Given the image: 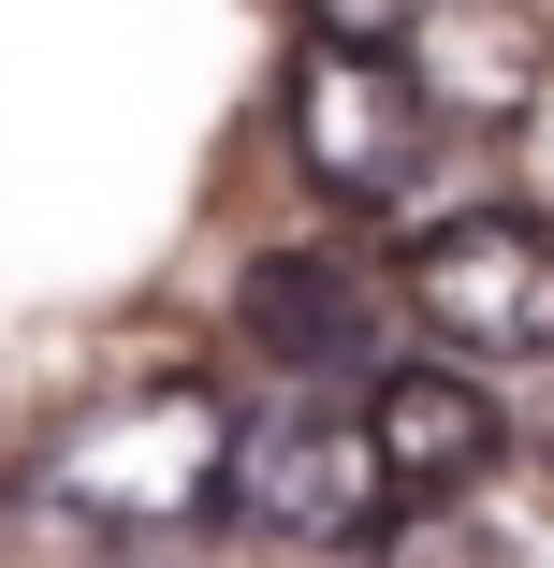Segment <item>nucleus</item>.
<instances>
[{
	"label": "nucleus",
	"mask_w": 554,
	"mask_h": 568,
	"mask_svg": "<svg viewBox=\"0 0 554 568\" xmlns=\"http://www.w3.org/2000/svg\"><path fill=\"white\" fill-rule=\"evenodd\" d=\"M219 510H234L249 539H365L394 496H380V452H365V408H263L234 423V467H219Z\"/></svg>",
	"instance_id": "obj_3"
},
{
	"label": "nucleus",
	"mask_w": 554,
	"mask_h": 568,
	"mask_svg": "<svg viewBox=\"0 0 554 568\" xmlns=\"http://www.w3.org/2000/svg\"><path fill=\"white\" fill-rule=\"evenodd\" d=\"M249 351L263 365H292V379H351L365 351H380V292L351 277V263H321V248H278V263H249Z\"/></svg>",
	"instance_id": "obj_6"
},
{
	"label": "nucleus",
	"mask_w": 554,
	"mask_h": 568,
	"mask_svg": "<svg viewBox=\"0 0 554 568\" xmlns=\"http://www.w3.org/2000/svg\"><path fill=\"white\" fill-rule=\"evenodd\" d=\"M219 467H234V423H219L204 394H147V408H102L44 481H59L73 510H102L118 539H161V525L219 510Z\"/></svg>",
	"instance_id": "obj_4"
},
{
	"label": "nucleus",
	"mask_w": 554,
	"mask_h": 568,
	"mask_svg": "<svg viewBox=\"0 0 554 568\" xmlns=\"http://www.w3.org/2000/svg\"><path fill=\"white\" fill-rule=\"evenodd\" d=\"M394 306L467 365H554V219L540 204H467L437 234H409Z\"/></svg>",
	"instance_id": "obj_1"
},
{
	"label": "nucleus",
	"mask_w": 554,
	"mask_h": 568,
	"mask_svg": "<svg viewBox=\"0 0 554 568\" xmlns=\"http://www.w3.org/2000/svg\"><path fill=\"white\" fill-rule=\"evenodd\" d=\"M365 452H380V496H394V510L482 496L496 452H511V408L482 394L467 351H423V365H380V379H365Z\"/></svg>",
	"instance_id": "obj_5"
},
{
	"label": "nucleus",
	"mask_w": 554,
	"mask_h": 568,
	"mask_svg": "<svg viewBox=\"0 0 554 568\" xmlns=\"http://www.w3.org/2000/svg\"><path fill=\"white\" fill-rule=\"evenodd\" d=\"M380 568H496V539H482L453 496H423V510H394V525H380Z\"/></svg>",
	"instance_id": "obj_7"
},
{
	"label": "nucleus",
	"mask_w": 554,
	"mask_h": 568,
	"mask_svg": "<svg viewBox=\"0 0 554 568\" xmlns=\"http://www.w3.org/2000/svg\"><path fill=\"white\" fill-rule=\"evenodd\" d=\"M292 16H306V44H423V16H437V0H292Z\"/></svg>",
	"instance_id": "obj_8"
},
{
	"label": "nucleus",
	"mask_w": 554,
	"mask_h": 568,
	"mask_svg": "<svg viewBox=\"0 0 554 568\" xmlns=\"http://www.w3.org/2000/svg\"><path fill=\"white\" fill-rule=\"evenodd\" d=\"M423 146H437V88L394 73V44H306L292 59V161L321 204L394 219L423 190Z\"/></svg>",
	"instance_id": "obj_2"
}]
</instances>
